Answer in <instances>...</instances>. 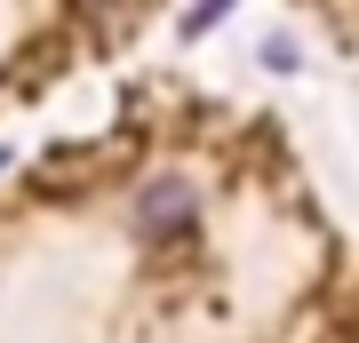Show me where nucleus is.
I'll list each match as a JSON object with an SVG mask.
<instances>
[{"mask_svg": "<svg viewBox=\"0 0 359 343\" xmlns=\"http://www.w3.org/2000/svg\"><path fill=\"white\" fill-rule=\"evenodd\" d=\"M224 8H231V0H200V8H192V32H200V25H216Z\"/></svg>", "mask_w": 359, "mask_h": 343, "instance_id": "2", "label": "nucleus"}, {"mask_svg": "<svg viewBox=\"0 0 359 343\" xmlns=\"http://www.w3.org/2000/svg\"><path fill=\"white\" fill-rule=\"evenodd\" d=\"M128 224H136L144 248H176V240H192V231H200V184H184V176H152V184L136 191Z\"/></svg>", "mask_w": 359, "mask_h": 343, "instance_id": "1", "label": "nucleus"}]
</instances>
